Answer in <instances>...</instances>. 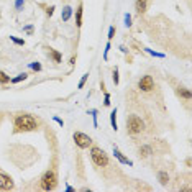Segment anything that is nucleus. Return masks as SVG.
Instances as JSON below:
<instances>
[{
	"instance_id": "1",
	"label": "nucleus",
	"mask_w": 192,
	"mask_h": 192,
	"mask_svg": "<svg viewBox=\"0 0 192 192\" xmlns=\"http://www.w3.org/2000/svg\"><path fill=\"white\" fill-rule=\"evenodd\" d=\"M13 126H15V133L33 132V130L38 128V120L33 115H30V113H22V115H18L15 118Z\"/></svg>"
},
{
	"instance_id": "2",
	"label": "nucleus",
	"mask_w": 192,
	"mask_h": 192,
	"mask_svg": "<svg viewBox=\"0 0 192 192\" xmlns=\"http://www.w3.org/2000/svg\"><path fill=\"white\" fill-rule=\"evenodd\" d=\"M126 130L132 135H138L145 130V122L141 120L138 115H130L128 120H126Z\"/></svg>"
},
{
	"instance_id": "3",
	"label": "nucleus",
	"mask_w": 192,
	"mask_h": 192,
	"mask_svg": "<svg viewBox=\"0 0 192 192\" xmlns=\"http://www.w3.org/2000/svg\"><path fill=\"white\" fill-rule=\"evenodd\" d=\"M91 158H92V163L95 166H99V167L108 166V156L105 154L104 149L97 148V146H94V148L91 149Z\"/></svg>"
},
{
	"instance_id": "4",
	"label": "nucleus",
	"mask_w": 192,
	"mask_h": 192,
	"mask_svg": "<svg viewBox=\"0 0 192 192\" xmlns=\"http://www.w3.org/2000/svg\"><path fill=\"white\" fill-rule=\"evenodd\" d=\"M56 184H58V177H56L54 171H46L44 176L41 177V182H39V187L43 190H53L56 189Z\"/></svg>"
},
{
	"instance_id": "5",
	"label": "nucleus",
	"mask_w": 192,
	"mask_h": 192,
	"mask_svg": "<svg viewBox=\"0 0 192 192\" xmlns=\"http://www.w3.org/2000/svg\"><path fill=\"white\" fill-rule=\"evenodd\" d=\"M74 141H76V145L79 146L81 149H85V148H89V146L92 145V138L89 136V135H85L82 132H76L74 133Z\"/></svg>"
},
{
	"instance_id": "6",
	"label": "nucleus",
	"mask_w": 192,
	"mask_h": 192,
	"mask_svg": "<svg viewBox=\"0 0 192 192\" xmlns=\"http://www.w3.org/2000/svg\"><path fill=\"white\" fill-rule=\"evenodd\" d=\"M138 87L141 89L143 92H149L154 89V81L151 76H143L140 79V82H138Z\"/></svg>"
},
{
	"instance_id": "7",
	"label": "nucleus",
	"mask_w": 192,
	"mask_h": 192,
	"mask_svg": "<svg viewBox=\"0 0 192 192\" xmlns=\"http://www.w3.org/2000/svg\"><path fill=\"white\" fill-rule=\"evenodd\" d=\"M0 189L2 190H12L13 189V181H12L10 176L0 173Z\"/></svg>"
},
{
	"instance_id": "8",
	"label": "nucleus",
	"mask_w": 192,
	"mask_h": 192,
	"mask_svg": "<svg viewBox=\"0 0 192 192\" xmlns=\"http://www.w3.org/2000/svg\"><path fill=\"white\" fill-rule=\"evenodd\" d=\"M113 154H115V158L118 159V161H120L122 163V164H128V166H133V163L132 161H130V159L128 158H125L123 156V154H122V151L120 149H118L117 148V146H113Z\"/></svg>"
},
{
	"instance_id": "9",
	"label": "nucleus",
	"mask_w": 192,
	"mask_h": 192,
	"mask_svg": "<svg viewBox=\"0 0 192 192\" xmlns=\"http://www.w3.org/2000/svg\"><path fill=\"white\" fill-rule=\"evenodd\" d=\"M135 7H136V12L140 15H143L148 9V0H135Z\"/></svg>"
},
{
	"instance_id": "10",
	"label": "nucleus",
	"mask_w": 192,
	"mask_h": 192,
	"mask_svg": "<svg viewBox=\"0 0 192 192\" xmlns=\"http://www.w3.org/2000/svg\"><path fill=\"white\" fill-rule=\"evenodd\" d=\"M149 154H153V148L149 145H143L140 149H138V156L140 158H148Z\"/></svg>"
},
{
	"instance_id": "11",
	"label": "nucleus",
	"mask_w": 192,
	"mask_h": 192,
	"mask_svg": "<svg viewBox=\"0 0 192 192\" xmlns=\"http://www.w3.org/2000/svg\"><path fill=\"white\" fill-rule=\"evenodd\" d=\"M82 3H81L79 7H77V10H76V25L77 26H82Z\"/></svg>"
},
{
	"instance_id": "12",
	"label": "nucleus",
	"mask_w": 192,
	"mask_h": 192,
	"mask_svg": "<svg viewBox=\"0 0 192 192\" xmlns=\"http://www.w3.org/2000/svg\"><path fill=\"white\" fill-rule=\"evenodd\" d=\"M158 179H159V182H161V186H167V182H169V176H167V173H164V171H159L158 173Z\"/></svg>"
},
{
	"instance_id": "13",
	"label": "nucleus",
	"mask_w": 192,
	"mask_h": 192,
	"mask_svg": "<svg viewBox=\"0 0 192 192\" xmlns=\"http://www.w3.org/2000/svg\"><path fill=\"white\" fill-rule=\"evenodd\" d=\"M71 15H72V9L71 7H64L63 9V15H61V18H63V22H67L69 18H71Z\"/></svg>"
},
{
	"instance_id": "14",
	"label": "nucleus",
	"mask_w": 192,
	"mask_h": 192,
	"mask_svg": "<svg viewBox=\"0 0 192 192\" xmlns=\"http://www.w3.org/2000/svg\"><path fill=\"white\" fill-rule=\"evenodd\" d=\"M110 123H112V128L117 132V130H118V125H117V108L112 110V113H110Z\"/></svg>"
},
{
	"instance_id": "15",
	"label": "nucleus",
	"mask_w": 192,
	"mask_h": 192,
	"mask_svg": "<svg viewBox=\"0 0 192 192\" xmlns=\"http://www.w3.org/2000/svg\"><path fill=\"white\" fill-rule=\"evenodd\" d=\"M26 77H28V74H26V72H23V74H18L17 77H13V79H10V82H13V84H18V82H22V81H26Z\"/></svg>"
},
{
	"instance_id": "16",
	"label": "nucleus",
	"mask_w": 192,
	"mask_h": 192,
	"mask_svg": "<svg viewBox=\"0 0 192 192\" xmlns=\"http://www.w3.org/2000/svg\"><path fill=\"white\" fill-rule=\"evenodd\" d=\"M50 54H51V58L54 59V63H61V53H58L56 50L50 48Z\"/></svg>"
},
{
	"instance_id": "17",
	"label": "nucleus",
	"mask_w": 192,
	"mask_h": 192,
	"mask_svg": "<svg viewBox=\"0 0 192 192\" xmlns=\"http://www.w3.org/2000/svg\"><path fill=\"white\" fill-rule=\"evenodd\" d=\"M10 82V76H7L3 71H0V84H9Z\"/></svg>"
},
{
	"instance_id": "18",
	"label": "nucleus",
	"mask_w": 192,
	"mask_h": 192,
	"mask_svg": "<svg viewBox=\"0 0 192 192\" xmlns=\"http://www.w3.org/2000/svg\"><path fill=\"white\" fill-rule=\"evenodd\" d=\"M177 94L181 97H184V99H190V92L186 91V89H177Z\"/></svg>"
},
{
	"instance_id": "19",
	"label": "nucleus",
	"mask_w": 192,
	"mask_h": 192,
	"mask_svg": "<svg viewBox=\"0 0 192 192\" xmlns=\"http://www.w3.org/2000/svg\"><path fill=\"white\" fill-rule=\"evenodd\" d=\"M87 79H89V74H84V76H82V79L79 81V89H82V87H84L85 82H87Z\"/></svg>"
},
{
	"instance_id": "20",
	"label": "nucleus",
	"mask_w": 192,
	"mask_h": 192,
	"mask_svg": "<svg viewBox=\"0 0 192 192\" xmlns=\"http://www.w3.org/2000/svg\"><path fill=\"white\" fill-rule=\"evenodd\" d=\"M15 7H17V10H23L25 2H23V0H17V2H15Z\"/></svg>"
},
{
	"instance_id": "21",
	"label": "nucleus",
	"mask_w": 192,
	"mask_h": 192,
	"mask_svg": "<svg viewBox=\"0 0 192 192\" xmlns=\"http://www.w3.org/2000/svg\"><path fill=\"white\" fill-rule=\"evenodd\" d=\"M30 67L33 69V71H41V64H39V63H31Z\"/></svg>"
},
{
	"instance_id": "22",
	"label": "nucleus",
	"mask_w": 192,
	"mask_h": 192,
	"mask_svg": "<svg viewBox=\"0 0 192 192\" xmlns=\"http://www.w3.org/2000/svg\"><path fill=\"white\" fill-rule=\"evenodd\" d=\"M10 39H12V41H13V43H17V44H22V46H23V44H25V39L15 38V36H10Z\"/></svg>"
},
{
	"instance_id": "23",
	"label": "nucleus",
	"mask_w": 192,
	"mask_h": 192,
	"mask_svg": "<svg viewBox=\"0 0 192 192\" xmlns=\"http://www.w3.org/2000/svg\"><path fill=\"white\" fill-rule=\"evenodd\" d=\"M113 84L118 85V69H117V67L113 69Z\"/></svg>"
},
{
	"instance_id": "24",
	"label": "nucleus",
	"mask_w": 192,
	"mask_h": 192,
	"mask_svg": "<svg viewBox=\"0 0 192 192\" xmlns=\"http://www.w3.org/2000/svg\"><path fill=\"white\" fill-rule=\"evenodd\" d=\"M125 26H132V17H130V13L125 15Z\"/></svg>"
},
{
	"instance_id": "25",
	"label": "nucleus",
	"mask_w": 192,
	"mask_h": 192,
	"mask_svg": "<svg viewBox=\"0 0 192 192\" xmlns=\"http://www.w3.org/2000/svg\"><path fill=\"white\" fill-rule=\"evenodd\" d=\"M104 105H105V107H108V105H110V94H108V92H105V100H104Z\"/></svg>"
},
{
	"instance_id": "26",
	"label": "nucleus",
	"mask_w": 192,
	"mask_h": 192,
	"mask_svg": "<svg viewBox=\"0 0 192 192\" xmlns=\"http://www.w3.org/2000/svg\"><path fill=\"white\" fill-rule=\"evenodd\" d=\"M113 36H115V26H110V30H108V39H112Z\"/></svg>"
},
{
	"instance_id": "27",
	"label": "nucleus",
	"mask_w": 192,
	"mask_h": 192,
	"mask_svg": "<svg viewBox=\"0 0 192 192\" xmlns=\"http://www.w3.org/2000/svg\"><path fill=\"white\" fill-rule=\"evenodd\" d=\"M108 50H110V43H107V46H105V53H104V58L105 59L108 58Z\"/></svg>"
},
{
	"instance_id": "28",
	"label": "nucleus",
	"mask_w": 192,
	"mask_h": 192,
	"mask_svg": "<svg viewBox=\"0 0 192 192\" xmlns=\"http://www.w3.org/2000/svg\"><path fill=\"white\" fill-rule=\"evenodd\" d=\"M25 31H26L28 35H31V33H33V26H31V25H28V26L25 28Z\"/></svg>"
},
{
	"instance_id": "29",
	"label": "nucleus",
	"mask_w": 192,
	"mask_h": 192,
	"mask_svg": "<svg viewBox=\"0 0 192 192\" xmlns=\"http://www.w3.org/2000/svg\"><path fill=\"white\" fill-rule=\"evenodd\" d=\"M53 120H54V122H58V123H59L61 126H63V125H64V122H63V120H61V118H59V117H53Z\"/></svg>"
},
{
	"instance_id": "30",
	"label": "nucleus",
	"mask_w": 192,
	"mask_h": 192,
	"mask_svg": "<svg viewBox=\"0 0 192 192\" xmlns=\"http://www.w3.org/2000/svg\"><path fill=\"white\" fill-rule=\"evenodd\" d=\"M53 12H54V7H50V9L46 10V13H48V15H50V17H51V15H53Z\"/></svg>"
}]
</instances>
